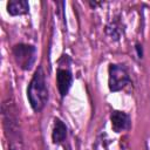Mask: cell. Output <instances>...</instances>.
<instances>
[{
    "label": "cell",
    "mask_w": 150,
    "mask_h": 150,
    "mask_svg": "<svg viewBox=\"0 0 150 150\" xmlns=\"http://www.w3.org/2000/svg\"><path fill=\"white\" fill-rule=\"evenodd\" d=\"M27 98L35 112L41 111L48 102V88L46 74L41 66L34 71V75L27 87Z\"/></svg>",
    "instance_id": "1"
},
{
    "label": "cell",
    "mask_w": 150,
    "mask_h": 150,
    "mask_svg": "<svg viewBox=\"0 0 150 150\" xmlns=\"http://www.w3.org/2000/svg\"><path fill=\"white\" fill-rule=\"evenodd\" d=\"M12 52L16 64L21 69L23 70L32 69L36 59V48L34 46L27 43H18L13 47Z\"/></svg>",
    "instance_id": "2"
},
{
    "label": "cell",
    "mask_w": 150,
    "mask_h": 150,
    "mask_svg": "<svg viewBox=\"0 0 150 150\" xmlns=\"http://www.w3.org/2000/svg\"><path fill=\"white\" fill-rule=\"evenodd\" d=\"M130 83V76L127 68L123 64L111 63L109 66V77H108V86L110 91H120L125 86Z\"/></svg>",
    "instance_id": "3"
},
{
    "label": "cell",
    "mask_w": 150,
    "mask_h": 150,
    "mask_svg": "<svg viewBox=\"0 0 150 150\" xmlns=\"http://www.w3.org/2000/svg\"><path fill=\"white\" fill-rule=\"evenodd\" d=\"M110 121H111V128L115 132H122L124 130H128L130 128L131 121H130V116L124 112V111H120V110H114L110 115Z\"/></svg>",
    "instance_id": "4"
},
{
    "label": "cell",
    "mask_w": 150,
    "mask_h": 150,
    "mask_svg": "<svg viewBox=\"0 0 150 150\" xmlns=\"http://www.w3.org/2000/svg\"><path fill=\"white\" fill-rule=\"evenodd\" d=\"M71 83H73V75L70 70L64 68H59L56 71V84L61 97H64L68 94Z\"/></svg>",
    "instance_id": "5"
},
{
    "label": "cell",
    "mask_w": 150,
    "mask_h": 150,
    "mask_svg": "<svg viewBox=\"0 0 150 150\" xmlns=\"http://www.w3.org/2000/svg\"><path fill=\"white\" fill-rule=\"evenodd\" d=\"M28 11H29V5L28 1L26 0H12L7 2V12L12 16L27 14Z\"/></svg>",
    "instance_id": "6"
},
{
    "label": "cell",
    "mask_w": 150,
    "mask_h": 150,
    "mask_svg": "<svg viewBox=\"0 0 150 150\" xmlns=\"http://www.w3.org/2000/svg\"><path fill=\"white\" fill-rule=\"evenodd\" d=\"M66 137H67V127H66V124L60 118H55L54 120L53 132H52L53 143L61 144L66 139Z\"/></svg>",
    "instance_id": "7"
},
{
    "label": "cell",
    "mask_w": 150,
    "mask_h": 150,
    "mask_svg": "<svg viewBox=\"0 0 150 150\" xmlns=\"http://www.w3.org/2000/svg\"><path fill=\"white\" fill-rule=\"evenodd\" d=\"M136 50H137V55H138V57H142V56H143V50H142V46H141L139 43L136 45Z\"/></svg>",
    "instance_id": "8"
}]
</instances>
